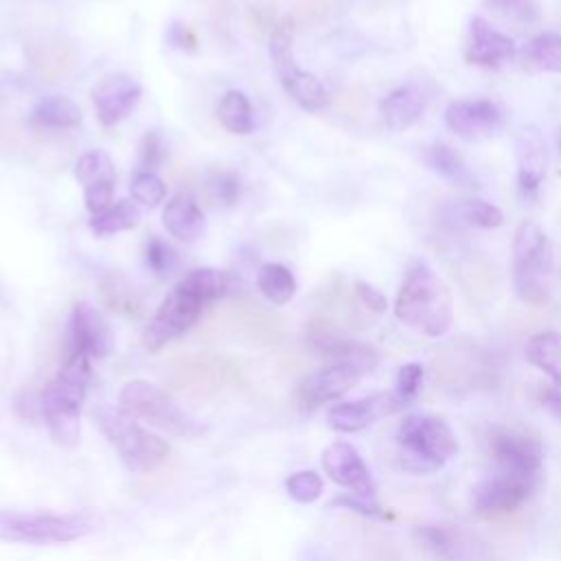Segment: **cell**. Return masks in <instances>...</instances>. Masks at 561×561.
I'll return each mask as SVG.
<instances>
[{"label": "cell", "instance_id": "obj_1", "mask_svg": "<svg viewBox=\"0 0 561 561\" xmlns=\"http://www.w3.org/2000/svg\"><path fill=\"white\" fill-rule=\"evenodd\" d=\"M90 383V357L83 353H66L59 373L44 386L42 408L44 423L55 443L75 447L81 438L79 410Z\"/></svg>", "mask_w": 561, "mask_h": 561}, {"label": "cell", "instance_id": "obj_2", "mask_svg": "<svg viewBox=\"0 0 561 561\" xmlns=\"http://www.w3.org/2000/svg\"><path fill=\"white\" fill-rule=\"evenodd\" d=\"M394 316L427 337H440L449 331L454 322L451 294L423 261L408 270L394 300Z\"/></svg>", "mask_w": 561, "mask_h": 561}, {"label": "cell", "instance_id": "obj_3", "mask_svg": "<svg viewBox=\"0 0 561 561\" xmlns=\"http://www.w3.org/2000/svg\"><path fill=\"white\" fill-rule=\"evenodd\" d=\"M101 519L94 511L72 513H22L0 511V541L55 546L88 537L99 528Z\"/></svg>", "mask_w": 561, "mask_h": 561}, {"label": "cell", "instance_id": "obj_4", "mask_svg": "<svg viewBox=\"0 0 561 561\" xmlns=\"http://www.w3.org/2000/svg\"><path fill=\"white\" fill-rule=\"evenodd\" d=\"M399 462L410 473H434L458 451L454 430L434 414H408L397 427Z\"/></svg>", "mask_w": 561, "mask_h": 561}, {"label": "cell", "instance_id": "obj_5", "mask_svg": "<svg viewBox=\"0 0 561 561\" xmlns=\"http://www.w3.org/2000/svg\"><path fill=\"white\" fill-rule=\"evenodd\" d=\"M101 434L116 449L123 465L136 473H149L158 469L169 456V443L142 427L136 419L125 414L118 405H101L92 412Z\"/></svg>", "mask_w": 561, "mask_h": 561}, {"label": "cell", "instance_id": "obj_6", "mask_svg": "<svg viewBox=\"0 0 561 561\" xmlns=\"http://www.w3.org/2000/svg\"><path fill=\"white\" fill-rule=\"evenodd\" d=\"M118 408L131 419L178 438H197L208 432V427L184 412L167 390L145 379H131L121 388Z\"/></svg>", "mask_w": 561, "mask_h": 561}, {"label": "cell", "instance_id": "obj_7", "mask_svg": "<svg viewBox=\"0 0 561 561\" xmlns=\"http://www.w3.org/2000/svg\"><path fill=\"white\" fill-rule=\"evenodd\" d=\"M552 270V250L546 232L535 221H522L513 239V285L515 294L535 307L550 300L546 276Z\"/></svg>", "mask_w": 561, "mask_h": 561}, {"label": "cell", "instance_id": "obj_8", "mask_svg": "<svg viewBox=\"0 0 561 561\" xmlns=\"http://www.w3.org/2000/svg\"><path fill=\"white\" fill-rule=\"evenodd\" d=\"M270 57L280 79V85L294 99L296 105H300L307 112H318L327 105V90L322 81L313 72H307L296 64L291 15H285L276 24L270 37Z\"/></svg>", "mask_w": 561, "mask_h": 561}, {"label": "cell", "instance_id": "obj_9", "mask_svg": "<svg viewBox=\"0 0 561 561\" xmlns=\"http://www.w3.org/2000/svg\"><path fill=\"white\" fill-rule=\"evenodd\" d=\"M206 302L191 289L175 283V287L162 298L153 318L142 331V346L149 353L162 351L167 344L184 335L202 316Z\"/></svg>", "mask_w": 561, "mask_h": 561}, {"label": "cell", "instance_id": "obj_10", "mask_svg": "<svg viewBox=\"0 0 561 561\" xmlns=\"http://www.w3.org/2000/svg\"><path fill=\"white\" fill-rule=\"evenodd\" d=\"M489 454L497 469L513 473L533 482H541L543 471V449L535 434L517 427L495 425L489 432Z\"/></svg>", "mask_w": 561, "mask_h": 561}, {"label": "cell", "instance_id": "obj_11", "mask_svg": "<svg viewBox=\"0 0 561 561\" xmlns=\"http://www.w3.org/2000/svg\"><path fill=\"white\" fill-rule=\"evenodd\" d=\"M416 546L434 561H480L486 554L484 541L449 524H423L412 533Z\"/></svg>", "mask_w": 561, "mask_h": 561}, {"label": "cell", "instance_id": "obj_12", "mask_svg": "<svg viewBox=\"0 0 561 561\" xmlns=\"http://www.w3.org/2000/svg\"><path fill=\"white\" fill-rule=\"evenodd\" d=\"M537 482L495 471L471 489V508L482 517H497L517 511L535 491Z\"/></svg>", "mask_w": 561, "mask_h": 561}, {"label": "cell", "instance_id": "obj_13", "mask_svg": "<svg viewBox=\"0 0 561 561\" xmlns=\"http://www.w3.org/2000/svg\"><path fill=\"white\" fill-rule=\"evenodd\" d=\"M445 123L458 138L473 142L495 136L506 123V112L491 99H456L445 107Z\"/></svg>", "mask_w": 561, "mask_h": 561}, {"label": "cell", "instance_id": "obj_14", "mask_svg": "<svg viewBox=\"0 0 561 561\" xmlns=\"http://www.w3.org/2000/svg\"><path fill=\"white\" fill-rule=\"evenodd\" d=\"M434 370L440 381L449 383V388H473L489 381L493 364L476 344L454 340L436 355Z\"/></svg>", "mask_w": 561, "mask_h": 561}, {"label": "cell", "instance_id": "obj_15", "mask_svg": "<svg viewBox=\"0 0 561 561\" xmlns=\"http://www.w3.org/2000/svg\"><path fill=\"white\" fill-rule=\"evenodd\" d=\"M362 373L364 370L351 362H333V364L307 375L296 388V399H298L300 408L313 410V408L335 401L344 392H348L357 383Z\"/></svg>", "mask_w": 561, "mask_h": 561}, {"label": "cell", "instance_id": "obj_16", "mask_svg": "<svg viewBox=\"0 0 561 561\" xmlns=\"http://www.w3.org/2000/svg\"><path fill=\"white\" fill-rule=\"evenodd\" d=\"M142 96V85L123 72H114L103 77L92 88V103L96 110V118L103 127H114L125 121Z\"/></svg>", "mask_w": 561, "mask_h": 561}, {"label": "cell", "instance_id": "obj_17", "mask_svg": "<svg viewBox=\"0 0 561 561\" xmlns=\"http://www.w3.org/2000/svg\"><path fill=\"white\" fill-rule=\"evenodd\" d=\"M114 348V333L107 320L90 302H77L68 327L66 353H83L90 359L107 357Z\"/></svg>", "mask_w": 561, "mask_h": 561}, {"label": "cell", "instance_id": "obj_18", "mask_svg": "<svg viewBox=\"0 0 561 561\" xmlns=\"http://www.w3.org/2000/svg\"><path fill=\"white\" fill-rule=\"evenodd\" d=\"M405 408L394 392H377L359 401H344L335 403L327 412V423L331 430L342 434H353L370 425L373 421L394 414Z\"/></svg>", "mask_w": 561, "mask_h": 561}, {"label": "cell", "instance_id": "obj_19", "mask_svg": "<svg viewBox=\"0 0 561 561\" xmlns=\"http://www.w3.org/2000/svg\"><path fill=\"white\" fill-rule=\"evenodd\" d=\"M322 469L337 486H344L351 493L375 497V482L370 478V471L351 443H331L322 451Z\"/></svg>", "mask_w": 561, "mask_h": 561}, {"label": "cell", "instance_id": "obj_20", "mask_svg": "<svg viewBox=\"0 0 561 561\" xmlns=\"http://www.w3.org/2000/svg\"><path fill=\"white\" fill-rule=\"evenodd\" d=\"M517 46L513 37L491 26L484 18L476 15L469 20V35L465 46V59L478 66H500L515 55Z\"/></svg>", "mask_w": 561, "mask_h": 561}, {"label": "cell", "instance_id": "obj_21", "mask_svg": "<svg viewBox=\"0 0 561 561\" xmlns=\"http://www.w3.org/2000/svg\"><path fill=\"white\" fill-rule=\"evenodd\" d=\"M517 182H519V191L526 197H535L546 169H548V151H546V142L539 134L537 127L528 125L522 127L517 134Z\"/></svg>", "mask_w": 561, "mask_h": 561}, {"label": "cell", "instance_id": "obj_22", "mask_svg": "<svg viewBox=\"0 0 561 561\" xmlns=\"http://www.w3.org/2000/svg\"><path fill=\"white\" fill-rule=\"evenodd\" d=\"M425 105V90L419 83H405L379 101V114L388 129L405 131L423 116Z\"/></svg>", "mask_w": 561, "mask_h": 561}, {"label": "cell", "instance_id": "obj_23", "mask_svg": "<svg viewBox=\"0 0 561 561\" xmlns=\"http://www.w3.org/2000/svg\"><path fill=\"white\" fill-rule=\"evenodd\" d=\"M162 226L173 239L193 243L204 234L206 217L188 193H178L162 208Z\"/></svg>", "mask_w": 561, "mask_h": 561}, {"label": "cell", "instance_id": "obj_24", "mask_svg": "<svg viewBox=\"0 0 561 561\" xmlns=\"http://www.w3.org/2000/svg\"><path fill=\"white\" fill-rule=\"evenodd\" d=\"M81 107L66 94L42 96L31 110V121L46 129H75L81 125Z\"/></svg>", "mask_w": 561, "mask_h": 561}, {"label": "cell", "instance_id": "obj_25", "mask_svg": "<svg viewBox=\"0 0 561 561\" xmlns=\"http://www.w3.org/2000/svg\"><path fill=\"white\" fill-rule=\"evenodd\" d=\"M256 289L276 307L287 305L298 289L296 276L283 263H263L256 272Z\"/></svg>", "mask_w": 561, "mask_h": 561}, {"label": "cell", "instance_id": "obj_26", "mask_svg": "<svg viewBox=\"0 0 561 561\" xmlns=\"http://www.w3.org/2000/svg\"><path fill=\"white\" fill-rule=\"evenodd\" d=\"M423 160L434 173L443 175L445 180H449L458 186H471L473 184V175L467 169L462 156L447 142H434V145L425 147Z\"/></svg>", "mask_w": 561, "mask_h": 561}, {"label": "cell", "instance_id": "obj_27", "mask_svg": "<svg viewBox=\"0 0 561 561\" xmlns=\"http://www.w3.org/2000/svg\"><path fill=\"white\" fill-rule=\"evenodd\" d=\"M526 359L561 386V333L543 331L526 342Z\"/></svg>", "mask_w": 561, "mask_h": 561}, {"label": "cell", "instance_id": "obj_28", "mask_svg": "<svg viewBox=\"0 0 561 561\" xmlns=\"http://www.w3.org/2000/svg\"><path fill=\"white\" fill-rule=\"evenodd\" d=\"M217 118L224 125L226 131L237 136H248L254 131V114L250 99L241 90H228L219 105H217Z\"/></svg>", "mask_w": 561, "mask_h": 561}, {"label": "cell", "instance_id": "obj_29", "mask_svg": "<svg viewBox=\"0 0 561 561\" xmlns=\"http://www.w3.org/2000/svg\"><path fill=\"white\" fill-rule=\"evenodd\" d=\"M140 224V208L131 199H118L99 215H92L90 230L96 237H110L123 230H131Z\"/></svg>", "mask_w": 561, "mask_h": 561}, {"label": "cell", "instance_id": "obj_30", "mask_svg": "<svg viewBox=\"0 0 561 561\" xmlns=\"http://www.w3.org/2000/svg\"><path fill=\"white\" fill-rule=\"evenodd\" d=\"M182 287L191 289L195 296H199L206 305L213 300L224 298L230 291V276L215 267H197L191 270L184 278L178 280Z\"/></svg>", "mask_w": 561, "mask_h": 561}, {"label": "cell", "instance_id": "obj_31", "mask_svg": "<svg viewBox=\"0 0 561 561\" xmlns=\"http://www.w3.org/2000/svg\"><path fill=\"white\" fill-rule=\"evenodd\" d=\"M484 7L504 24L526 31L539 22L537 0H484Z\"/></svg>", "mask_w": 561, "mask_h": 561}, {"label": "cell", "instance_id": "obj_32", "mask_svg": "<svg viewBox=\"0 0 561 561\" xmlns=\"http://www.w3.org/2000/svg\"><path fill=\"white\" fill-rule=\"evenodd\" d=\"M526 59L537 70L561 72V33L546 31L530 39L526 46Z\"/></svg>", "mask_w": 561, "mask_h": 561}, {"label": "cell", "instance_id": "obj_33", "mask_svg": "<svg viewBox=\"0 0 561 561\" xmlns=\"http://www.w3.org/2000/svg\"><path fill=\"white\" fill-rule=\"evenodd\" d=\"M75 180L85 188L90 184H96V182H105V180H112L116 182V175H114V164L110 160V156L101 149L96 151H88L83 153L77 162H75Z\"/></svg>", "mask_w": 561, "mask_h": 561}, {"label": "cell", "instance_id": "obj_34", "mask_svg": "<svg viewBox=\"0 0 561 561\" xmlns=\"http://www.w3.org/2000/svg\"><path fill=\"white\" fill-rule=\"evenodd\" d=\"M451 210H454V217H458V221L469 226L497 228L504 221L500 208L484 199H465V202H458Z\"/></svg>", "mask_w": 561, "mask_h": 561}, {"label": "cell", "instance_id": "obj_35", "mask_svg": "<svg viewBox=\"0 0 561 561\" xmlns=\"http://www.w3.org/2000/svg\"><path fill=\"white\" fill-rule=\"evenodd\" d=\"M129 193L136 204L145 208H156L167 195V184L153 171H136L129 182Z\"/></svg>", "mask_w": 561, "mask_h": 561}, {"label": "cell", "instance_id": "obj_36", "mask_svg": "<svg viewBox=\"0 0 561 561\" xmlns=\"http://www.w3.org/2000/svg\"><path fill=\"white\" fill-rule=\"evenodd\" d=\"M285 491L287 495L298 502V504H311L316 502L322 491H324V482L320 478V473L305 469V471H294L287 480H285Z\"/></svg>", "mask_w": 561, "mask_h": 561}, {"label": "cell", "instance_id": "obj_37", "mask_svg": "<svg viewBox=\"0 0 561 561\" xmlns=\"http://www.w3.org/2000/svg\"><path fill=\"white\" fill-rule=\"evenodd\" d=\"M145 263L153 274L167 276L175 270L178 254H175V250L171 248L169 241H164L160 237H153V239H149V243L145 248Z\"/></svg>", "mask_w": 561, "mask_h": 561}, {"label": "cell", "instance_id": "obj_38", "mask_svg": "<svg viewBox=\"0 0 561 561\" xmlns=\"http://www.w3.org/2000/svg\"><path fill=\"white\" fill-rule=\"evenodd\" d=\"M421 383H423V366L416 364V362H410V364H403L397 373V388H394V394L397 399L403 403V405H410L414 401V397L419 394L421 390Z\"/></svg>", "mask_w": 561, "mask_h": 561}, {"label": "cell", "instance_id": "obj_39", "mask_svg": "<svg viewBox=\"0 0 561 561\" xmlns=\"http://www.w3.org/2000/svg\"><path fill=\"white\" fill-rule=\"evenodd\" d=\"M164 160V142L158 131H147L140 138L138 145V169L136 171H153L160 167Z\"/></svg>", "mask_w": 561, "mask_h": 561}, {"label": "cell", "instance_id": "obj_40", "mask_svg": "<svg viewBox=\"0 0 561 561\" xmlns=\"http://www.w3.org/2000/svg\"><path fill=\"white\" fill-rule=\"evenodd\" d=\"M208 188L215 202H219L221 206H232L239 199L241 184L232 171H217L210 175Z\"/></svg>", "mask_w": 561, "mask_h": 561}, {"label": "cell", "instance_id": "obj_41", "mask_svg": "<svg viewBox=\"0 0 561 561\" xmlns=\"http://www.w3.org/2000/svg\"><path fill=\"white\" fill-rule=\"evenodd\" d=\"M13 412L24 423H39L44 421V408H42V392L35 390H22L13 399Z\"/></svg>", "mask_w": 561, "mask_h": 561}, {"label": "cell", "instance_id": "obj_42", "mask_svg": "<svg viewBox=\"0 0 561 561\" xmlns=\"http://www.w3.org/2000/svg\"><path fill=\"white\" fill-rule=\"evenodd\" d=\"M114 184L112 180H105V182H96V184H90L83 188V199H85V208L90 215H99L103 213L105 208H110L114 202Z\"/></svg>", "mask_w": 561, "mask_h": 561}, {"label": "cell", "instance_id": "obj_43", "mask_svg": "<svg viewBox=\"0 0 561 561\" xmlns=\"http://www.w3.org/2000/svg\"><path fill=\"white\" fill-rule=\"evenodd\" d=\"M331 506H344V508H351L359 515H366V517H377L381 515L379 511V504H377V497H366V495H359V493H342L337 497L331 500Z\"/></svg>", "mask_w": 561, "mask_h": 561}, {"label": "cell", "instance_id": "obj_44", "mask_svg": "<svg viewBox=\"0 0 561 561\" xmlns=\"http://www.w3.org/2000/svg\"><path fill=\"white\" fill-rule=\"evenodd\" d=\"M355 294H357V298L362 300V305L368 309V311H375V313H381V311H386V307H388V300H386V296L379 291V289H375L373 285H368V283H355Z\"/></svg>", "mask_w": 561, "mask_h": 561}, {"label": "cell", "instance_id": "obj_45", "mask_svg": "<svg viewBox=\"0 0 561 561\" xmlns=\"http://www.w3.org/2000/svg\"><path fill=\"white\" fill-rule=\"evenodd\" d=\"M167 39H169L175 48H186V50H193L195 44H197V39L193 37V33H191L184 24H173V26H169Z\"/></svg>", "mask_w": 561, "mask_h": 561}, {"label": "cell", "instance_id": "obj_46", "mask_svg": "<svg viewBox=\"0 0 561 561\" xmlns=\"http://www.w3.org/2000/svg\"><path fill=\"white\" fill-rule=\"evenodd\" d=\"M541 401L546 405V410L557 419L561 421V386L559 383H552L550 388H546L541 392Z\"/></svg>", "mask_w": 561, "mask_h": 561}, {"label": "cell", "instance_id": "obj_47", "mask_svg": "<svg viewBox=\"0 0 561 561\" xmlns=\"http://www.w3.org/2000/svg\"><path fill=\"white\" fill-rule=\"evenodd\" d=\"M559 149H561V136H559Z\"/></svg>", "mask_w": 561, "mask_h": 561}]
</instances>
